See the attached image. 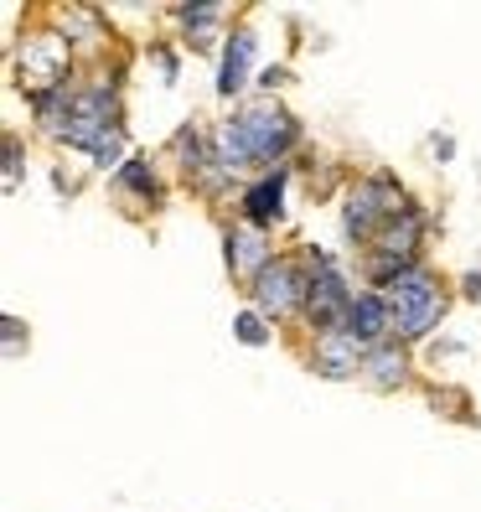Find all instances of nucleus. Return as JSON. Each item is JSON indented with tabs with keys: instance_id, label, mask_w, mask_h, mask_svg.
I'll return each mask as SVG.
<instances>
[{
	"instance_id": "obj_11",
	"label": "nucleus",
	"mask_w": 481,
	"mask_h": 512,
	"mask_svg": "<svg viewBox=\"0 0 481 512\" xmlns=\"http://www.w3.org/2000/svg\"><path fill=\"white\" fill-rule=\"evenodd\" d=\"M342 331L357 342V347H378V342H394V316H388V295L383 290H373V285H363L357 290V300H352V311H347V321H342Z\"/></svg>"
},
{
	"instance_id": "obj_23",
	"label": "nucleus",
	"mask_w": 481,
	"mask_h": 512,
	"mask_svg": "<svg viewBox=\"0 0 481 512\" xmlns=\"http://www.w3.org/2000/svg\"><path fill=\"white\" fill-rule=\"evenodd\" d=\"M450 150H456V140H450V135H435V156H440V161H450Z\"/></svg>"
},
{
	"instance_id": "obj_17",
	"label": "nucleus",
	"mask_w": 481,
	"mask_h": 512,
	"mask_svg": "<svg viewBox=\"0 0 481 512\" xmlns=\"http://www.w3.org/2000/svg\"><path fill=\"white\" fill-rule=\"evenodd\" d=\"M63 42H68V52L99 47V42H104V21H99V11H88V6L63 11Z\"/></svg>"
},
{
	"instance_id": "obj_18",
	"label": "nucleus",
	"mask_w": 481,
	"mask_h": 512,
	"mask_svg": "<svg viewBox=\"0 0 481 512\" xmlns=\"http://www.w3.org/2000/svg\"><path fill=\"white\" fill-rule=\"evenodd\" d=\"M233 337L244 342V347H269V342H275V321L259 316L254 306H244V311L233 316Z\"/></svg>"
},
{
	"instance_id": "obj_12",
	"label": "nucleus",
	"mask_w": 481,
	"mask_h": 512,
	"mask_svg": "<svg viewBox=\"0 0 481 512\" xmlns=\"http://www.w3.org/2000/svg\"><path fill=\"white\" fill-rule=\"evenodd\" d=\"M306 368L316 378H332V383H357L363 378V347H357L347 331H337V337H316L311 352H306Z\"/></svg>"
},
{
	"instance_id": "obj_10",
	"label": "nucleus",
	"mask_w": 481,
	"mask_h": 512,
	"mask_svg": "<svg viewBox=\"0 0 481 512\" xmlns=\"http://www.w3.org/2000/svg\"><path fill=\"white\" fill-rule=\"evenodd\" d=\"M254 57H259V32L254 26H233L223 52H218V99H238L254 83Z\"/></svg>"
},
{
	"instance_id": "obj_14",
	"label": "nucleus",
	"mask_w": 481,
	"mask_h": 512,
	"mask_svg": "<svg viewBox=\"0 0 481 512\" xmlns=\"http://www.w3.org/2000/svg\"><path fill=\"white\" fill-rule=\"evenodd\" d=\"M176 21H182V42L192 47V52H213L218 47V37L228 42V6H176L171 11ZM223 52V47H218Z\"/></svg>"
},
{
	"instance_id": "obj_13",
	"label": "nucleus",
	"mask_w": 481,
	"mask_h": 512,
	"mask_svg": "<svg viewBox=\"0 0 481 512\" xmlns=\"http://www.w3.org/2000/svg\"><path fill=\"white\" fill-rule=\"evenodd\" d=\"M357 383H368L378 388V394H399V388L409 383V347L404 342H378L363 352V378Z\"/></svg>"
},
{
	"instance_id": "obj_22",
	"label": "nucleus",
	"mask_w": 481,
	"mask_h": 512,
	"mask_svg": "<svg viewBox=\"0 0 481 512\" xmlns=\"http://www.w3.org/2000/svg\"><path fill=\"white\" fill-rule=\"evenodd\" d=\"M461 295H466V300H481V269H471V275H461Z\"/></svg>"
},
{
	"instance_id": "obj_20",
	"label": "nucleus",
	"mask_w": 481,
	"mask_h": 512,
	"mask_svg": "<svg viewBox=\"0 0 481 512\" xmlns=\"http://www.w3.org/2000/svg\"><path fill=\"white\" fill-rule=\"evenodd\" d=\"M254 83H259V94H275V88H285V83H290V68H285V63H269Z\"/></svg>"
},
{
	"instance_id": "obj_21",
	"label": "nucleus",
	"mask_w": 481,
	"mask_h": 512,
	"mask_svg": "<svg viewBox=\"0 0 481 512\" xmlns=\"http://www.w3.org/2000/svg\"><path fill=\"white\" fill-rule=\"evenodd\" d=\"M0 337H6V357H21V337H26V326H21L16 316L0 321Z\"/></svg>"
},
{
	"instance_id": "obj_1",
	"label": "nucleus",
	"mask_w": 481,
	"mask_h": 512,
	"mask_svg": "<svg viewBox=\"0 0 481 512\" xmlns=\"http://www.w3.org/2000/svg\"><path fill=\"white\" fill-rule=\"evenodd\" d=\"M295 145H300V119L285 104H275V99L244 104V109H233L228 119L213 125V161L228 176L280 171Z\"/></svg>"
},
{
	"instance_id": "obj_19",
	"label": "nucleus",
	"mask_w": 481,
	"mask_h": 512,
	"mask_svg": "<svg viewBox=\"0 0 481 512\" xmlns=\"http://www.w3.org/2000/svg\"><path fill=\"white\" fill-rule=\"evenodd\" d=\"M6 192L16 197L21 192V140L6 135Z\"/></svg>"
},
{
	"instance_id": "obj_3",
	"label": "nucleus",
	"mask_w": 481,
	"mask_h": 512,
	"mask_svg": "<svg viewBox=\"0 0 481 512\" xmlns=\"http://www.w3.org/2000/svg\"><path fill=\"white\" fill-rule=\"evenodd\" d=\"M114 130H125V104H119V73H99V78H88L73 88V104H68V119L57 125V145H68V150H94L104 135Z\"/></svg>"
},
{
	"instance_id": "obj_15",
	"label": "nucleus",
	"mask_w": 481,
	"mask_h": 512,
	"mask_svg": "<svg viewBox=\"0 0 481 512\" xmlns=\"http://www.w3.org/2000/svg\"><path fill=\"white\" fill-rule=\"evenodd\" d=\"M171 156H176V166H182V176H192V182L202 187L207 171H213V130H197L187 119V125L171 135Z\"/></svg>"
},
{
	"instance_id": "obj_9",
	"label": "nucleus",
	"mask_w": 481,
	"mask_h": 512,
	"mask_svg": "<svg viewBox=\"0 0 481 512\" xmlns=\"http://www.w3.org/2000/svg\"><path fill=\"white\" fill-rule=\"evenodd\" d=\"M275 259H280V254H275V244H269V233H259V228H249V223H228V228H223V264H228L233 280L254 285Z\"/></svg>"
},
{
	"instance_id": "obj_6",
	"label": "nucleus",
	"mask_w": 481,
	"mask_h": 512,
	"mask_svg": "<svg viewBox=\"0 0 481 512\" xmlns=\"http://www.w3.org/2000/svg\"><path fill=\"white\" fill-rule=\"evenodd\" d=\"M425 233H430V213H425L419 202H409L404 213L363 249V254H368V259H363L368 285L383 290L394 275H404V269H414V264H425Z\"/></svg>"
},
{
	"instance_id": "obj_8",
	"label": "nucleus",
	"mask_w": 481,
	"mask_h": 512,
	"mask_svg": "<svg viewBox=\"0 0 481 512\" xmlns=\"http://www.w3.org/2000/svg\"><path fill=\"white\" fill-rule=\"evenodd\" d=\"M285 187H290V166L254 176L244 187V197H238V223H249L259 233H275L285 223Z\"/></svg>"
},
{
	"instance_id": "obj_2",
	"label": "nucleus",
	"mask_w": 481,
	"mask_h": 512,
	"mask_svg": "<svg viewBox=\"0 0 481 512\" xmlns=\"http://www.w3.org/2000/svg\"><path fill=\"white\" fill-rule=\"evenodd\" d=\"M383 295H388V316H394V342H404V347L435 337V326L450 311V295L430 264H414L404 275H394L383 285Z\"/></svg>"
},
{
	"instance_id": "obj_7",
	"label": "nucleus",
	"mask_w": 481,
	"mask_h": 512,
	"mask_svg": "<svg viewBox=\"0 0 481 512\" xmlns=\"http://www.w3.org/2000/svg\"><path fill=\"white\" fill-rule=\"evenodd\" d=\"M306 295H311V269L306 259L280 254L264 275L249 285V306L269 321H306Z\"/></svg>"
},
{
	"instance_id": "obj_4",
	"label": "nucleus",
	"mask_w": 481,
	"mask_h": 512,
	"mask_svg": "<svg viewBox=\"0 0 481 512\" xmlns=\"http://www.w3.org/2000/svg\"><path fill=\"white\" fill-rule=\"evenodd\" d=\"M409 207V192L394 171H373V176H357L342 197V238L352 249H368L373 238L394 223Z\"/></svg>"
},
{
	"instance_id": "obj_5",
	"label": "nucleus",
	"mask_w": 481,
	"mask_h": 512,
	"mask_svg": "<svg viewBox=\"0 0 481 512\" xmlns=\"http://www.w3.org/2000/svg\"><path fill=\"white\" fill-rule=\"evenodd\" d=\"M306 269H311V295H306V331L311 337H337L352 300L363 285H352V275L342 269V259L321 244H306Z\"/></svg>"
},
{
	"instance_id": "obj_16",
	"label": "nucleus",
	"mask_w": 481,
	"mask_h": 512,
	"mask_svg": "<svg viewBox=\"0 0 481 512\" xmlns=\"http://www.w3.org/2000/svg\"><path fill=\"white\" fill-rule=\"evenodd\" d=\"M114 187L140 197V202H150V207L166 197V182H161V171H156V161H150V156H130L125 166L114 171Z\"/></svg>"
}]
</instances>
